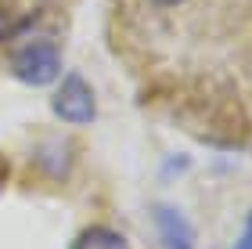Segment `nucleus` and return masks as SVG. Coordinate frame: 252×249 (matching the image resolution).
<instances>
[{"mask_svg": "<svg viewBox=\"0 0 252 249\" xmlns=\"http://www.w3.org/2000/svg\"><path fill=\"white\" fill-rule=\"evenodd\" d=\"M158 7H177V4H184V0H155Z\"/></svg>", "mask_w": 252, "mask_h": 249, "instance_id": "obj_7", "label": "nucleus"}, {"mask_svg": "<svg viewBox=\"0 0 252 249\" xmlns=\"http://www.w3.org/2000/svg\"><path fill=\"white\" fill-rule=\"evenodd\" d=\"M152 220L158 228V242H162V249H194V228H191V220L177 206H169V202L155 206Z\"/></svg>", "mask_w": 252, "mask_h": 249, "instance_id": "obj_3", "label": "nucleus"}, {"mask_svg": "<svg viewBox=\"0 0 252 249\" xmlns=\"http://www.w3.org/2000/svg\"><path fill=\"white\" fill-rule=\"evenodd\" d=\"M234 249H252V213L245 217V228H242V235H238Z\"/></svg>", "mask_w": 252, "mask_h": 249, "instance_id": "obj_6", "label": "nucleus"}, {"mask_svg": "<svg viewBox=\"0 0 252 249\" xmlns=\"http://www.w3.org/2000/svg\"><path fill=\"white\" fill-rule=\"evenodd\" d=\"M29 22H32V15H11V11L0 7V43L11 40L15 33H22V26H29Z\"/></svg>", "mask_w": 252, "mask_h": 249, "instance_id": "obj_5", "label": "nucleus"}, {"mask_svg": "<svg viewBox=\"0 0 252 249\" xmlns=\"http://www.w3.org/2000/svg\"><path fill=\"white\" fill-rule=\"evenodd\" d=\"M11 72L29 87H51L62 76V51L54 40H29L11 58Z\"/></svg>", "mask_w": 252, "mask_h": 249, "instance_id": "obj_1", "label": "nucleus"}, {"mask_svg": "<svg viewBox=\"0 0 252 249\" xmlns=\"http://www.w3.org/2000/svg\"><path fill=\"white\" fill-rule=\"evenodd\" d=\"M72 249H130V242H126L119 231H112V228H101V224H94V228H83V231L76 235Z\"/></svg>", "mask_w": 252, "mask_h": 249, "instance_id": "obj_4", "label": "nucleus"}, {"mask_svg": "<svg viewBox=\"0 0 252 249\" xmlns=\"http://www.w3.org/2000/svg\"><path fill=\"white\" fill-rule=\"evenodd\" d=\"M51 108L62 123H76V127H87V123L97 119V98H94V87H90L79 72H68L65 80L58 83L51 98Z\"/></svg>", "mask_w": 252, "mask_h": 249, "instance_id": "obj_2", "label": "nucleus"}]
</instances>
